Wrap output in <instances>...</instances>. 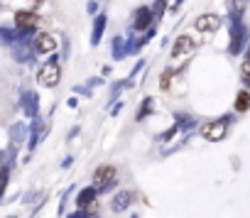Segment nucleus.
Listing matches in <instances>:
<instances>
[{"instance_id":"3","label":"nucleus","mask_w":250,"mask_h":218,"mask_svg":"<svg viewBox=\"0 0 250 218\" xmlns=\"http://www.w3.org/2000/svg\"><path fill=\"white\" fill-rule=\"evenodd\" d=\"M226 133H228L226 123H208V125H204V128H201V135H204L206 140H211V142L223 140V138H226Z\"/></svg>"},{"instance_id":"5","label":"nucleus","mask_w":250,"mask_h":218,"mask_svg":"<svg viewBox=\"0 0 250 218\" xmlns=\"http://www.w3.org/2000/svg\"><path fill=\"white\" fill-rule=\"evenodd\" d=\"M191 49H194V40H191L189 35H182V37H177V42H174V49H172V59H179V57L189 54Z\"/></svg>"},{"instance_id":"2","label":"nucleus","mask_w":250,"mask_h":218,"mask_svg":"<svg viewBox=\"0 0 250 218\" xmlns=\"http://www.w3.org/2000/svg\"><path fill=\"white\" fill-rule=\"evenodd\" d=\"M115 174H118V169H115L113 164H101V167L93 172V184H96V186H105V184H110V181L115 179Z\"/></svg>"},{"instance_id":"8","label":"nucleus","mask_w":250,"mask_h":218,"mask_svg":"<svg viewBox=\"0 0 250 218\" xmlns=\"http://www.w3.org/2000/svg\"><path fill=\"white\" fill-rule=\"evenodd\" d=\"M248 108H250V91H240L235 96V111L238 113H245Z\"/></svg>"},{"instance_id":"11","label":"nucleus","mask_w":250,"mask_h":218,"mask_svg":"<svg viewBox=\"0 0 250 218\" xmlns=\"http://www.w3.org/2000/svg\"><path fill=\"white\" fill-rule=\"evenodd\" d=\"M162 88H165V91L169 88V71H165V74H162Z\"/></svg>"},{"instance_id":"6","label":"nucleus","mask_w":250,"mask_h":218,"mask_svg":"<svg viewBox=\"0 0 250 218\" xmlns=\"http://www.w3.org/2000/svg\"><path fill=\"white\" fill-rule=\"evenodd\" d=\"M15 25L22 27V30H32V27L40 25V18H37L35 13H25V10H20V13L15 15Z\"/></svg>"},{"instance_id":"1","label":"nucleus","mask_w":250,"mask_h":218,"mask_svg":"<svg viewBox=\"0 0 250 218\" xmlns=\"http://www.w3.org/2000/svg\"><path fill=\"white\" fill-rule=\"evenodd\" d=\"M40 83L42 86H57L59 83V79H62V69H59V64L57 61H49V64H44L42 69H40Z\"/></svg>"},{"instance_id":"9","label":"nucleus","mask_w":250,"mask_h":218,"mask_svg":"<svg viewBox=\"0 0 250 218\" xmlns=\"http://www.w3.org/2000/svg\"><path fill=\"white\" fill-rule=\"evenodd\" d=\"M128 201H133V194H130V191H123V194H118V196L113 198V208H115V211H123L125 206H128Z\"/></svg>"},{"instance_id":"4","label":"nucleus","mask_w":250,"mask_h":218,"mask_svg":"<svg viewBox=\"0 0 250 218\" xmlns=\"http://www.w3.org/2000/svg\"><path fill=\"white\" fill-rule=\"evenodd\" d=\"M194 27H196L199 32H213V30L221 27V18H218V15H201V18H196Z\"/></svg>"},{"instance_id":"10","label":"nucleus","mask_w":250,"mask_h":218,"mask_svg":"<svg viewBox=\"0 0 250 218\" xmlns=\"http://www.w3.org/2000/svg\"><path fill=\"white\" fill-rule=\"evenodd\" d=\"M240 74H243V79H250V57L243 59V69H240Z\"/></svg>"},{"instance_id":"7","label":"nucleus","mask_w":250,"mask_h":218,"mask_svg":"<svg viewBox=\"0 0 250 218\" xmlns=\"http://www.w3.org/2000/svg\"><path fill=\"white\" fill-rule=\"evenodd\" d=\"M35 47H37L40 52L49 54V52H54V49H57V40H54L52 35L42 32V35H37V40H35Z\"/></svg>"}]
</instances>
